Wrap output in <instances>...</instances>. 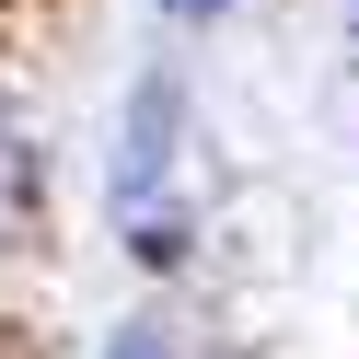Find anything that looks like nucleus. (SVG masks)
<instances>
[{
	"label": "nucleus",
	"instance_id": "1",
	"mask_svg": "<svg viewBox=\"0 0 359 359\" xmlns=\"http://www.w3.org/2000/svg\"><path fill=\"white\" fill-rule=\"evenodd\" d=\"M174 24H220V12H232V0H163Z\"/></svg>",
	"mask_w": 359,
	"mask_h": 359
}]
</instances>
